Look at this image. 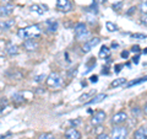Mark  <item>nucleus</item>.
I'll return each mask as SVG.
<instances>
[{
	"instance_id": "f257e3e1",
	"label": "nucleus",
	"mask_w": 147,
	"mask_h": 139,
	"mask_svg": "<svg viewBox=\"0 0 147 139\" xmlns=\"http://www.w3.org/2000/svg\"><path fill=\"white\" fill-rule=\"evenodd\" d=\"M42 33V30H40L39 25H31L24 27V29H20L17 31V36L22 40H31V38H36Z\"/></svg>"
},
{
	"instance_id": "f03ea898",
	"label": "nucleus",
	"mask_w": 147,
	"mask_h": 139,
	"mask_svg": "<svg viewBox=\"0 0 147 139\" xmlns=\"http://www.w3.org/2000/svg\"><path fill=\"white\" fill-rule=\"evenodd\" d=\"M45 82H47V85L49 87L58 89V87H60L63 85V76L59 73L53 72V73H50L49 75L47 76V81H45Z\"/></svg>"
},
{
	"instance_id": "7ed1b4c3",
	"label": "nucleus",
	"mask_w": 147,
	"mask_h": 139,
	"mask_svg": "<svg viewBox=\"0 0 147 139\" xmlns=\"http://www.w3.org/2000/svg\"><path fill=\"white\" fill-rule=\"evenodd\" d=\"M74 32H75V37L77 41L86 40L90 35L88 30H87V26L85 24H77L75 26V29H74Z\"/></svg>"
},
{
	"instance_id": "20e7f679",
	"label": "nucleus",
	"mask_w": 147,
	"mask_h": 139,
	"mask_svg": "<svg viewBox=\"0 0 147 139\" xmlns=\"http://www.w3.org/2000/svg\"><path fill=\"white\" fill-rule=\"evenodd\" d=\"M127 138V128L124 126H115L112 131L110 139H126Z\"/></svg>"
},
{
	"instance_id": "39448f33",
	"label": "nucleus",
	"mask_w": 147,
	"mask_h": 139,
	"mask_svg": "<svg viewBox=\"0 0 147 139\" xmlns=\"http://www.w3.org/2000/svg\"><path fill=\"white\" fill-rule=\"evenodd\" d=\"M105 117H107V114H105L104 111H102V110L96 111L93 116L91 117V123L93 124V126H99V124H102L104 122Z\"/></svg>"
},
{
	"instance_id": "423d86ee",
	"label": "nucleus",
	"mask_w": 147,
	"mask_h": 139,
	"mask_svg": "<svg viewBox=\"0 0 147 139\" xmlns=\"http://www.w3.org/2000/svg\"><path fill=\"white\" fill-rule=\"evenodd\" d=\"M126 121H127V114L125 112H123V111L115 113L112 117V124H114V126H121V124L125 123Z\"/></svg>"
},
{
	"instance_id": "0eeeda50",
	"label": "nucleus",
	"mask_w": 147,
	"mask_h": 139,
	"mask_svg": "<svg viewBox=\"0 0 147 139\" xmlns=\"http://www.w3.org/2000/svg\"><path fill=\"white\" fill-rule=\"evenodd\" d=\"M57 9L61 12H69L72 9V4L70 3V0H58Z\"/></svg>"
},
{
	"instance_id": "6e6552de",
	"label": "nucleus",
	"mask_w": 147,
	"mask_h": 139,
	"mask_svg": "<svg viewBox=\"0 0 147 139\" xmlns=\"http://www.w3.org/2000/svg\"><path fill=\"white\" fill-rule=\"evenodd\" d=\"M99 41L100 40L98 38V37H94V38H91L88 41H86V42L84 43V46H82V52H84V53H88L92 48L96 47V46L99 43Z\"/></svg>"
},
{
	"instance_id": "1a4fd4ad",
	"label": "nucleus",
	"mask_w": 147,
	"mask_h": 139,
	"mask_svg": "<svg viewBox=\"0 0 147 139\" xmlns=\"http://www.w3.org/2000/svg\"><path fill=\"white\" fill-rule=\"evenodd\" d=\"M39 47V43L34 41V38H31V40H26L24 42V48L27 50V52H34Z\"/></svg>"
},
{
	"instance_id": "9d476101",
	"label": "nucleus",
	"mask_w": 147,
	"mask_h": 139,
	"mask_svg": "<svg viewBox=\"0 0 147 139\" xmlns=\"http://www.w3.org/2000/svg\"><path fill=\"white\" fill-rule=\"evenodd\" d=\"M13 9L15 7H13L12 4H3V5H0V17L10 16L13 12Z\"/></svg>"
},
{
	"instance_id": "9b49d317",
	"label": "nucleus",
	"mask_w": 147,
	"mask_h": 139,
	"mask_svg": "<svg viewBox=\"0 0 147 139\" xmlns=\"http://www.w3.org/2000/svg\"><path fill=\"white\" fill-rule=\"evenodd\" d=\"M81 137H82L81 133L74 127L69 128L65 131V138L66 139H81Z\"/></svg>"
},
{
	"instance_id": "f8f14e48",
	"label": "nucleus",
	"mask_w": 147,
	"mask_h": 139,
	"mask_svg": "<svg viewBox=\"0 0 147 139\" xmlns=\"http://www.w3.org/2000/svg\"><path fill=\"white\" fill-rule=\"evenodd\" d=\"M134 139H147V126L137 128L134 133Z\"/></svg>"
},
{
	"instance_id": "ddd939ff",
	"label": "nucleus",
	"mask_w": 147,
	"mask_h": 139,
	"mask_svg": "<svg viewBox=\"0 0 147 139\" xmlns=\"http://www.w3.org/2000/svg\"><path fill=\"white\" fill-rule=\"evenodd\" d=\"M30 10L33 11V12H37L38 15H43V14L48 10V7L45 5H43V4H34V5H31Z\"/></svg>"
},
{
	"instance_id": "4468645a",
	"label": "nucleus",
	"mask_w": 147,
	"mask_h": 139,
	"mask_svg": "<svg viewBox=\"0 0 147 139\" xmlns=\"http://www.w3.org/2000/svg\"><path fill=\"white\" fill-rule=\"evenodd\" d=\"M16 21L15 20H4V21H0V30L3 31H9L11 30L13 26H15Z\"/></svg>"
},
{
	"instance_id": "2eb2a0df",
	"label": "nucleus",
	"mask_w": 147,
	"mask_h": 139,
	"mask_svg": "<svg viewBox=\"0 0 147 139\" xmlns=\"http://www.w3.org/2000/svg\"><path fill=\"white\" fill-rule=\"evenodd\" d=\"M5 50H6V53L9 54V55H16L17 53H18V48H17V46L16 44H13V43H11V42H9V43H6V47H5Z\"/></svg>"
},
{
	"instance_id": "dca6fc26",
	"label": "nucleus",
	"mask_w": 147,
	"mask_h": 139,
	"mask_svg": "<svg viewBox=\"0 0 147 139\" xmlns=\"http://www.w3.org/2000/svg\"><path fill=\"white\" fill-rule=\"evenodd\" d=\"M45 26H47L48 31H50V32H55L58 30V22L53 20V18H49V20L45 21Z\"/></svg>"
},
{
	"instance_id": "f3484780",
	"label": "nucleus",
	"mask_w": 147,
	"mask_h": 139,
	"mask_svg": "<svg viewBox=\"0 0 147 139\" xmlns=\"http://www.w3.org/2000/svg\"><path fill=\"white\" fill-rule=\"evenodd\" d=\"M110 54H112V50H110L107 46H103L99 50V58H102V59H109Z\"/></svg>"
},
{
	"instance_id": "a211bd4d",
	"label": "nucleus",
	"mask_w": 147,
	"mask_h": 139,
	"mask_svg": "<svg viewBox=\"0 0 147 139\" xmlns=\"http://www.w3.org/2000/svg\"><path fill=\"white\" fill-rule=\"evenodd\" d=\"M126 84V79L125 78H119V79H115V80L112 81V84H110V87H113V89H115V87H119V86H123Z\"/></svg>"
},
{
	"instance_id": "6ab92c4d",
	"label": "nucleus",
	"mask_w": 147,
	"mask_h": 139,
	"mask_svg": "<svg viewBox=\"0 0 147 139\" xmlns=\"http://www.w3.org/2000/svg\"><path fill=\"white\" fill-rule=\"evenodd\" d=\"M105 97H107V95L105 94H99V95H97V96H94V97H92V100H90L88 102H86L87 105H92V104H98V102H100V101H103Z\"/></svg>"
},
{
	"instance_id": "aec40b11",
	"label": "nucleus",
	"mask_w": 147,
	"mask_h": 139,
	"mask_svg": "<svg viewBox=\"0 0 147 139\" xmlns=\"http://www.w3.org/2000/svg\"><path fill=\"white\" fill-rule=\"evenodd\" d=\"M94 94H96V91L93 90V91L88 92V94H84V95H81V96H80V99H79V101H80V102H84V104L88 102V99H90V97L93 96Z\"/></svg>"
},
{
	"instance_id": "412c9836",
	"label": "nucleus",
	"mask_w": 147,
	"mask_h": 139,
	"mask_svg": "<svg viewBox=\"0 0 147 139\" xmlns=\"http://www.w3.org/2000/svg\"><path fill=\"white\" fill-rule=\"evenodd\" d=\"M12 101H13V104L20 105V104L25 102V99H24V96H22L21 94H15V95H12Z\"/></svg>"
},
{
	"instance_id": "4be33fe9",
	"label": "nucleus",
	"mask_w": 147,
	"mask_h": 139,
	"mask_svg": "<svg viewBox=\"0 0 147 139\" xmlns=\"http://www.w3.org/2000/svg\"><path fill=\"white\" fill-rule=\"evenodd\" d=\"M10 70L12 72V75H7L10 79H17V80H20L22 78V73L18 69H10Z\"/></svg>"
},
{
	"instance_id": "5701e85b",
	"label": "nucleus",
	"mask_w": 147,
	"mask_h": 139,
	"mask_svg": "<svg viewBox=\"0 0 147 139\" xmlns=\"http://www.w3.org/2000/svg\"><path fill=\"white\" fill-rule=\"evenodd\" d=\"M147 81V76H144V78H139L137 80H134V81H130V82H127L126 84V87H131V86H134V85H137V84H140V82H145Z\"/></svg>"
},
{
	"instance_id": "b1692460",
	"label": "nucleus",
	"mask_w": 147,
	"mask_h": 139,
	"mask_svg": "<svg viewBox=\"0 0 147 139\" xmlns=\"http://www.w3.org/2000/svg\"><path fill=\"white\" fill-rule=\"evenodd\" d=\"M105 27H107V30L110 31V32H115V31L119 30V29H118V26H117L115 24H113V22H110V21L105 22Z\"/></svg>"
},
{
	"instance_id": "393cba45",
	"label": "nucleus",
	"mask_w": 147,
	"mask_h": 139,
	"mask_svg": "<svg viewBox=\"0 0 147 139\" xmlns=\"http://www.w3.org/2000/svg\"><path fill=\"white\" fill-rule=\"evenodd\" d=\"M9 105V101L6 97H0V112H3L6 108V106Z\"/></svg>"
},
{
	"instance_id": "a878e982",
	"label": "nucleus",
	"mask_w": 147,
	"mask_h": 139,
	"mask_svg": "<svg viewBox=\"0 0 147 139\" xmlns=\"http://www.w3.org/2000/svg\"><path fill=\"white\" fill-rule=\"evenodd\" d=\"M38 139H55V137L52 133H42V134H39Z\"/></svg>"
},
{
	"instance_id": "bb28decb",
	"label": "nucleus",
	"mask_w": 147,
	"mask_h": 139,
	"mask_svg": "<svg viewBox=\"0 0 147 139\" xmlns=\"http://www.w3.org/2000/svg\"><path fill=\"white\" fill-rule=\"evenodd\" d=\"M96 65V58L94 57H92V58H90V61H88V63H87V72H90L91 69H92V67H94Z\"/></svg>"
},
{
	"instance_id": "cd10ccee",
	"label": "nucleus",
	"mask_w": 147,
	"mask_h": 139,
	"mask_svg": "<svg viewBox=\"0 0 147 139\" xmlns=\"http://www.w3.org/2000/svg\"><path fill=\"white\" fill-rule=\"evenodd\" d=\"M139 9H140V11H141L142 14H147V1H142V3L140 4Z\"/></svg>"
},
{
	"instance_id": "c85d7f7f",
	"label": "nucleus",
	"mask_w": 147,
	"mask_h": 139,
	"mask_svg": "<svg viewBox=\"0 0 147 139\" xmlns=\"http://www.w3.org/2000/svg\"><path fill=\"white\" fill-rule=\"evenodd\" d=\"M76 73H77V67L70 69V70L67 72V78H69V79H71L72 76H75V75H76Z\"/></svg>"
},
{
	"instance_id": "c756f323",
	"label": "nucleus",
	"mask_w": 147,
	"mask_h": 139,
	"mask_svg": "<svg viewBox=\"0 0 147 139\" xmlns=\"http://www.w3.org/2000/svg\"><path fill=\"white\" fill-rule=\"evenodd\" d=\"M131 38H137V40H145L146 38V35L144 33H131Z\"/></svg>"
},
{
	"instance_id": "7c9ffc66",
	"label": "nucleus",
	"mask_w": 147,
	"mask_h": 139,
	"mask_svg": "<svg viewBox=\"0 0 147 139\" xmlns=\"http://www.w3.org/2000/svg\"><path fill=\"white\" fill-rule=\"evenodd\" d=\"M80 123H81V119H80V118H77V119H71V121H70V124H71L74 128H75L76 126H79Z\"/></svg>"
},
{
	"instance_id": "2f4dec72",
	"label": "nucleus",
	"mask_w": 147,
	"mask_h": 139,
	"mask_svg": "<svg viewBox=\"0 0 147 139\" xmlns=\"http://www.w3.org/2000/svg\"><path fill=\"white\" fill-rule=\"evenodd\" d=\"M121 6H123V1H120V3H117V4H113V6H112V7H113V10H117V11H118V10H119V9H120Z\"/></svg>"
},
{
	"instance_id": "473e14b6",
	"label": "nucleus",
	"mask_w": 147,
	"mask_h": 139,
	"mask_svg": "<svg viewBox=\"0 0 147 139\" xmlns=\"http://www.w3.org/2000/svg\"><path fill=\"white\" fill-rule=\"evenodd\" d=\"M96 139H110V137L108 136V134H105V133H100Z\"/></svg>"
},
{
	"instance_id": "72a5a7b5",
	"label": "nucleus",
	"mask_w": 147,
	"mask_h": 139,
	"mask_svg": "<svg viewBox=\"0 0 147 139\" xmlns=\"http://www.w3.org/2000/svg\"><path fill=\"white\" fill-rule=\"evenodd\" d=\"M140 21H141V24H144V25H147V14H144V15L141 16Z\"/></svg>"
},
{
	"instance_id": "f704fd0d",
	"label": "nucleus",
	"mask_w": 147,
	"mask_h": 139,
	"mask_svg": "<svg viewBox=\"0 0 147 139\" xmlns=\"http://www.w3.org/2000/svg\"><path fill=\"white\" fill-rule=\"evenodd\" d=\"M44 79H45V76H44V75H38V76H36V78H34V81L40 82V81H43Z\"/></svg>"
},
{
	"instance_id": "c9c22d12",
	"label": "nucleus",
	"mask_w": 147,
	"mask_h": 139,
	"mask_svg": "<svg viewBox=\"0 0 147 139\" xmlns=\"http://www.w3.org/2000/svg\"><path fill=\"white\" fill-rule=\"evenodd\" d=\"M120 57L124 58V59H127V57H129V52H127V50H123V52L120 53Z\"/></svg>"
},
{
	"instance_id": "e433bc0d",
	"label": "nucleus",
	"mask_w": 147,
	"mask_h": 139,
	"mask_svg": "<svg viewBox=\"0 0 147 139\" xmlns=\"http://www.w3.org/2000/svg\"><path fill=\"white\" fill-rule=\"evenodd\" d=\"M140 49H141V48L139 47V46H132V47H131V50H132L134 53H139Z\"/></svg>"
},
{
	"instance_id": "4c0bfd02",
	"label": "nucleus",
	"mask_w": 147,
	"mask_h": 139,
	"mask_svg": "<svg viewBox=\"0 0 147 139\" xmlns=\"http://www.w3.org/2000/svg\"><path fill=\"white\" fill-rule=\"evenodd\" d=\"M90 81H91V82H97V81H98V76H97V75H92L91 79H90Z\"/></svg>"
},
{
	"instance_id": "58836bf2",
	"label": "nucleus",
	"mask_w": 147,
	"mask_h": 139,
	"mask_svg": "<svg viewBox=\"0 0 147 139\" xmlns=\"http://www.w3.org/2000/svg\"><path fill=\"white\" fill-rule=\"evenodd\" d=\"M135 10H136V7H135V6H132V7L129 9V11H127L126 14H127V15H131V14H134V12H135Z\"/></svg>"
},
{
	"instance_id": "ea45409f",
	"label": "nucleus",
	"mask_w": 147,
	"mask_h": 139,
	"mask_svg": "<svg viewBox=\"0 0 147 139\" xmlns=\"http://www.w3.org/2000/svg\"><path fill=\"white\" fill-rule=\"evenodd\" d=\"M121 68H123V64H118V65H115V73H119L121 70Z\"/></svg>"
},
{
	"instance_id": "a19ab883",
	"label": "nucleus",
	"mask_w": 147,
	"mask_h": 139,
	"mask_svg": "<svg viewBox=\"0 0 147 139\" xmlns=\"http://www.w3.org/2000/svg\"><path fill=\"white\" fill-rule=\"evenodd\" d=\"M139 59H140L139 55H136V57H134V63H135V64H137V63H139Z\"/></svg>"
},
{
	"instance_id": "79ce46f5",
	"label": "nucleus",
	"mask_w": 147,
	"mask_h": 139,
	"mask_svg": "<svg viewBox=\"0 0 147 139\" xmlns=\"http://www.w3.org/2000/svg\"><path fill=\"white\" fill-rule=\"evenodd\" d=\"M144 111H145V113L147 114V102H146V105L144 106Z\"/></svg>"
},
{
	"instance_id": "37998d69",
	"label": "nucleus",
	"mask_w": 147,
	"mask_h": 139,
	"mask_svg": "<svg viewBox=\"0 0 147 139\" xmlns=\"http://www.w3.org/2000/svg\"><path fill=\"white\" fill-rule=\"evenodd\" d=\"M107 0H96V3H105Z\"/></svg>"
},
{
	"instance_id": "c03bdc74",
	"label": "nucleus",
	"mask_w": 147,
	"mask_h": 139,
	"mask_svg": "<svg viewBox=\"0 0 147 139\" xmlns=\"http://www.w3.org/2000/svg\"><path fill=\"white\" fill-rule=\"evenodd\" d=\"M144 53H145V54H147V48H145V50H144Z\"/></svg>"
},
{
	"instance_id": "a18cd8bd",
	"label": "nucleus",
	"mask_w": 147,
	"mask_h": 139,
	"mask_svg": "<svg viewBox=\"0 0 147 139\" xmlns=\"http://www.w3.org/2000/svg\"><path fill=\"white\" fill-rule=\"evenodd\" d=\"M141 1H147V0H141Z\"/></svg>"
}]
</instances>
